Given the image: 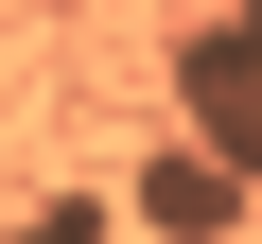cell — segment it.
I'll use <instances>...</instances> for the list:
<instances>
[{"label":"cell","mask_w":262,"mask_h":244,"mask_svg":"<svg viewBox=\"0 0 262 244\" xmlns=\"http://www.w3.org/2000/svg\"><path fill=\"white\" fill-rule=\"evenodd\" d=\"M175 140H210L227 175H262V0H210L175 35Z\"/></svg>","instance_id":"obj_1"},{"label":"cell","mask_w":262,"mask_h":244,"mask_svg":"<svg viewBox=\"0 0 262 244\" xmlns=\"http://www.w3.org/2000/svg\"><path fill=\"white\" fill-rule=\"evenodd\" d=\"M245 192H262V175H227L210 140H158V157H140V192H122V227H140V244H227V227H245Z\"/></svg>","instance_id":"obj_2"},{"label":"cell","mask_w":262,"mask_h":244,"mask_svg":"<svg viewBox=\"0 0 262 244\" xmlns=\"http://www.w3.org/2000/svg\"><path fill=\"white\" fill-rule=\"evenodd\" d=\"M0 244H122V209H105V192H35Z\"/></svg>","instance_id":"obj_3"}]
</instances>
